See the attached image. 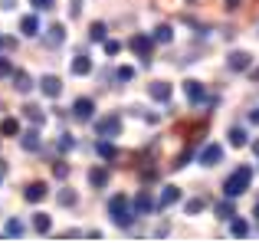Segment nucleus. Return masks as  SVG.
<instances>
[{"label": "nucleus", "instance_id": "24", "mask_svg": "<svg viewBox=\"0 0 259 243\" xmlns=\"http://www.w3.org/2000/svg\"><path fill=\"white\" fill-rule=\"evenodd\" d=\"M213 211H217V217H220V220H230V217H233V214H236V204H233V200H230V197H223L220 204L213 207Z\"/></svg>", "mask_w": 259, "mask_h": 243}, {"label": "nucleus", "instance_id": "21", "mask_svg": "<svg viewBox=\"0 0 259 243\" xmlns=\"http://www.w3.org/2000/svg\"><path fill=\"white\" fill-rule=\"evenodd\" d=\"M95 151H99V158H105V161H112V158H118V151H115V145H112V138H102V141H95Z\"/></svg>", "mask_w": 259, "mask_h": 243}, {"label": "nucleus", "instance_id": "27", "mask_svg": "<svg viewBox=\"0 0 259 243\" xmlns=\"http://www.w3.org/2000/svg\"><path fill=\"white\" fill-rule=\"evenodd\" d=\"M105 36H108V26L105 23H92V26H89V39H92V43H102Z\"/></svg>", "mask_w": 259, "mask_h": 243}, {"label": "nucleus", "instance_id": "41", "mask_svg": "<svg viewBox=\"0 0 259 243\" xmlns=\"http://www.w3.org/2000/svg\"><path fill=\"white\" fill-rule=\"evenodd\" d=\"M253 217L259 220V200H256V207H253Z\"/></svg>", "mask_w": 259, "mask_h": 243}, {"label": "nucleus", "instance_id": "3", "mask_svg": "<svg viewBox=\"0 0 259 243\" xmlns=\"http://www.w3.org/2000/svg\"><path fill=\"white\" fill-rule=\"evenodd\" d=\"M95 132H99V138H118V135H121V115L112 112V115L99 118V122H95Z\"/></svg>", "mask_w": 259, "mask_h": 243}, {"label": "nucleus", "instance_id": "42", "mask_svg": "<svg viewBox=\"0 0 259 243\" xmlns=\"http://www.w3.org/2000/svg\"><path fill=\"white\" fill-rule=\"evenodd\" d=\"M253 151H256V154H259V141H253Z\"/></svg>", "mask_w": 259, "mask_h": 243}, {"label": "nucleus", "instance_id": "33", "mask_svg": "<svg viewBox=\"0 0 259 243\" xmlns=\"http://www.w3.org/2000/svg\"><path fill=\"white\" fill-rule=\"evenodd\" d=\"M76 148V138L72 135H59V151H72Z\"/></svg>", "mask_w": 259, "mask_h": 243}, {"label": "nucleus", "instance_id": "34", "mask_svg": "<svg viewBox=\"0 0 259 243\" xmlns=\"http://www.w3.org/2000/svg\"><path fill=\"white\" fill-rule=\"evenodd\" d=\"M4 233H7V237H20V233H23V224H20V220H10Z\"/></svg>", "mask_w": 259, "mask_h": 243}, {"label": "nucleus", "instance_id": "11", "mask_svg": "<svg viewBox=\"0 0 259 243\" xmlns=\"http://www.w3.org/2000/svg\"><path fill=\"white\" fill-rule=\"evenodd\" d=\"M220 161H223V145L210 141V145H203V148H200V165L213 168V165H220Z\"/></svg>", "mask_w": 259, "mask_h": 243}, {"label": "nucleus", "instance_id": "28", "mask_svg": "<svg viewBox=\"0 0 259 243\" xmlns=\"http://www.w3.org/2000/svg\"><path fill=\"white\" fill-rule=\"evenodd\" d=\"M203 207H207V200H203V197H190L187 204H184V214H190V217H194V214H200Z\"/></svg>", "mask_w": 259, "mask_h": 243}, {"label": "nucleus", "instance_id": "4", "mask_svg": "<svg viewBox=\"0 0 259 243\" xmlns=\"http://www.w3.org/2000/svg\"><path fill=\"white\" fill-rule=\"evenodd\" d=\"M227 69L230 72H249L253 69V56H249L246 50H233L227 56Z\"/></svg>", "mask_w": 259, "mask_h": 243}, {"label": "nucleus", "instance_id": "8", "mask_svg": "<svg viewBox=\"0 0 259 243\" xmlns=\"http://www.w3.org/2000/svg\"><path fill=\"white\" fill-rule=\"evenodd\" d=\"M177 200H181V187L167 184V187H161L158 200H154V211H167V207H171V204H177Z\"/></svg>", "mask_w": 259, "mask_h": 243}, {"label": "nucleus", "instance_id": "6", "mask_svg": "<svg viewBox=\"0 0 259 243\" xmlns=\"http://www.w3.org/2000/svg\"><path fill=\"white\" fill-rule=\"evenodd\" d=\"M128 46H132V50H135V53H138V56L148 63V59H151V50H154V39L148 36V33H135V36L128 39Z\"/></svg>", "mask_w": 259, "mask_h": 243}, {"label": "nucleus", "instance_id": "25", "mask_svg": "<svg viewBox=\"0 0 259 243\" xmlns=\"http://www.w3.org/2000/svg\"><path fill=\"white\" fill-rule=\"evenodd\" d=\"M33 230H36V233H50L53 230L50 214H33Z\"/></svg>", "mask_w": 259, "mask_h": 243}, {"label": "nucleus", "instance_id": "18", "mask_svg": "<svg viewBox=\"0 0 259 243\" xmlns=\"http://www.w3.org/2000/svg\"><path fill=\"white\" fill-rule=\"evenodd\" d=\"M69 69H72V76H89V72H92V59H89L85 53H79V56L72 59Z\"/></svg>", "mask_w": 259, "mask_h": 243}, {"label": "nucleus", "instance_id": "29", "mask_svg": "<svg viewBox=\"0 0 259 243\" xmlns=\"http://www.w3.org/2000/svg\"><path fill=\"white\" fill-rule=\"evenodd\" d=\"M26 118H30L33 122V125H43V122H46V115H43V109H36V105H26Z\"/></svg>", "mask_w": 259, "mask_h": 243}, {"label": "nucleus", "instance_id": "15", "mask_svg": "<svg viewBox=\"0 0 259 243\" xmlns=\"http://www.w3.org/2000/svg\"><path fill=\"white\" fill-rule=\"evenodd\" d=\"M89 184H92L95 191H102V187L108 184V168L105 165H95L92 171H89Z\"/></svg>", "mask_w": 259, "mask_h": 243}, {"label": "nucleus", "instance_id": "23", "mask_svg": "<svg viewBox=\"0 0 259 243\" xmlns=\"http://www.w3.org/2000/svg\"><path fill=\"white\" fill-rule=\"evenodd\" d=\"M20 145H23L26 151H39V132H36V128H30V132H23V138H20Z\"/></svg>", "mask_w": 259, "mask_h": 243}, {"label": "nucleus", "instance_id": "44", "mask_svg": "<svg viewBox=\"0 0 259 243\" xmlns=\"http://www.w3.org/2000/svg\"><path fill=\"white\" fill-rule=\"evenodd\" d=\"M0 46H4V36H0Z\"/></svg>", "mask_w": 259, "mask_h": 243}, {"label": "nucleus", "instance_id": "7", "mask_svg": "<svg viewBox=\"0 0 259 243\" xmlns=\"http://www.w3.org/2000/svg\"><path fill=\"white\" fill-rule=\"evenodd\" d=\"M46 194H50L46 181H30V184L23 187V200L26 204H39V200H46Z\"/></svg>", "mask_w": 259, "mask_h": 243}, {"label": "nucleus", "instance_id": "5", "mask_svg": "<svg viewBox=\"0 0 259 243\" xmlns=\"http://www.w3.org/2000/svg\"><path fill=\"white\" fill-rule=\"evenodd\" d=\"M184 96L190 99L194 105H203V102H217V99L207 96V89H203V83H197V79H187L184 83Z\"/></svg>", "mask_w": 259, "mask_h": 243}, {"label": "nucleus", "instance_id": "1", "mask_svg": "<svg viewBox=\"0 0 259 243\" xmlns=\"http://www.w3.org/2000/svg\"><path fill=\"white\" fill-rule=\"evenodd\" d=\"M108 217L115 220V227L128 230V227L138 220V214H135V207H132V197H128V194H112V197H108Z\"/></svg>", "mask_w": 259, "mask_h": 243}, {"label": "nucleus", "instance_id": "2", "mask_svg": "<svg viewBox=\"0 0 259 243\" xmlns=\"http://www.w3.org/2000/svg\"><path fill=\"white\" fill-rule=\"evenodd\" d=\"M249 184H253V168H249V165H240L227 181H223V197H230V200L243 197V194L249 191Z\"/></svg>", "mask_w": 259, "mask_h": 243}, {"label": "nucleus", "instance_id": "20", "mask_svg": "<svg viewBox=\"0 0 259 243\" xmlns=\"http://www.w3.org/2000/svg\"><path fill=\"white\" fill-rule=\"evenodd\" d=\"M151 39H154V43H171V39H174V26H171V23H161V26H154Z\"/></svg>", "mask_w": 259, "mask_h": 243}, {"label": "nucleus", "instance_id": "38", "mask_svg": "<svg viewBox=\"0 0 259 243\" xmlns=\"http://www.w3.org/2000/svg\"><path fill=\"white\" fill-rule=\"evenodd\" d=\"M82 13V0H72V7H69V17H79Z\"/></svg>", "mask_w": 259, "mask_h": 243}, {"label": "nucleus", "instance_id": "16", "mask_svg": "<svg viewBox=\"0 0 259 243\" xmlns=\"http://www.w3.org/2000/svg\"><path fill=\"white\" fill-rule=\"evenodd\" d=\"M227 141L233 148H246L249 145V135H246V128H240V125H230V132H227Z\"/></svg>", "mask_w": 259, "mask_h": 243}, {"label": "nucleus", "instance_id": "26", "mask_svg": "<svg viewBox=\"0 0 259 243\" xmlns=\"http://www.w3.org/2000/svg\"><path fill=\"white\" fill-rule=\"evenodd\" d=\"M56 200H59V207H76V191H72V187H63V191L56 194Z\"/></svg>", "mask_w": 259, "mask_h": 243}, {"label": "nucleus", "instance_id": "40", "mask_svg": "<svg viewBox=\"0 0 259 243\" xmlns=\"http://www.w3.org/2000/svg\"><path fill=\"white\" fill-rule=\"evenodd\" d=\"M249 122H253V125H259V109H253V112H249Z\"/></svg>", "mask_w": 259, "mask_h": 243}, {"label": "nucleus", "instance_id": "10", "mask_svg": "<svg viewBox=\"0 0 259 243\" xmlns=\"http://www.w3.org/2000/svg\"><path fill=\"white\" fill-rule=\"evenodd\" d=\"M36 86H39V92H43L46 99H59V96H63V79H59V76H43Z\"/></svg>", "mask_w": 259, "mask_h": 243}, {"label": "nucleus", "instance_id": "31", "mask_svg": "<svg viewBox=\"0 0 259 243\" xmlns=\"http://www.w3.org/2000/svg\"><path fill=\"white\" fill-rule=\"evenodd\" d=\"M115 79H118V83H132V79H135V69H132V66H121V69L115 72Z\"/></svg>", "mask_w": 259, "mask_h": 243}, {"label": "nucleus", "instance_id": "32", "mask_svg": "<svg viewBox=\"0 0 259 243\" xmlns=\"http://www.w3.org/2000/svg\"><path fill=\"white\" fill-rule=\"evenodd\" d=\"M102 43H105V53H108V56H118V53H121V43H118V39H102Z\"/></svg>", "mask_w": 259, "mask_h": 243}, {"label": "nucleus", "instance_id": "19", "mask_svg": "<svg viewBox=\"0 0 259 243\" xmlns=\"http://www.w3.org/2000/svg\"><path fill=\"white\" fill-rule=\"evenodd\" d=\"M20 33H23V36H39V20L33 17V13H26V17L20 20Z\"/></svg>", "mask_w": 259, "mask_h": 243}, {"label": "nucleus", "instance_id": "36", "mask_svg": "<svg viewBox=\"0 0 259 243\" xmlns=\"http://www.w3.org/2000/svg\"><path fill=\"white\" fill-rule=\"evenodd\" d=\"M33 7H36V10H53V7H56V0H30Z\"/></svg>", "mask_w": 259, "mask_h": 243}, {"label": "nucleus", "instance_id": "30", "mask_svg": "<svg viewBox=\"0 0 259 243\" xmlns=\"http://www.w3.org/2000/svg\"><path fill=\"white\" fill-rule=\"evenodd\" d=\"M0 135H20V122H17V118H4V125H0Z\"/></svg>", "mask_w": 259, "mask_h": 243}, {"label": "nucleus", "instance_id": "12", "mask_svg": "<svg viewBox=\"0 0 259 243\" xmlns=\"http://www.w3.org/2000/svg\"><path fill=\"white\" fill-rule=\"evenodd\" d=\"M148 96H151L154 102L167 105V102H171V96H174V89H171V83H151V86H148Z\"/></svg>", "mask_w": 259, "mask_h": 243}, {"label": "nucleus", "instance_id": "35", "mask_svg": "<svg viewBox=\"0 0 259 243\" xmlns=\"http://www.w3.org/2000/svg\"><path fill=\"white\" fill-rule=\"evenodd\" d=\"M53 174H56V178H69V165H66V161H56V165H53Z\"/></svg>", "mask_w": 259, "mask_h": 243}, {"label": "nucleus", "instance_id": "22", "mask_svg": "<svg viewBox=\"0 0 259 243\" xmlns=\"http://www.w3.org/2000/svg\"><path fill=\"white\" fill-rule=\"evenodd\" d=\"M230 233H233V237H246V233H249V224L240 217V214H233V217H230Z\"/></svg>", "mask_w": 259, "mask_h": 243}, {"label": "nucleus", "instance_id": "17", "mask_svg": "<svg viewBox=\"0 0 259 243\" xmlns=\"http://www.w3.org/2000/svg\"><path fill=\"white\" fill-rule=\"evenodd\" d=\"M63 39H66V26L63 23H53L50 30H46V46L56 50V46H63Z\"/></svg>", "mask_w": 259, "mask_h": 243}, {"label": "nucleus", "instance_id": "14", "mask_svg": "<svg viewBox=\"0 0 259 243\" xmlns=\"http://www.w3.org/2000/svg\"><path fill=\"white\" fill-rule=\"evenodd\" d=\"M10 79H13V89L23 92V96L33 89V76H30V72H23V69H13V72H10Z\"/></svg>", "mask_w": 259, "mask_h": 243}, {"label": "nucleus", "instance_id": "9", "mask_svg": "<svg viewBox=\"0 0 259 243\" xmlns=\"http://www.w3.org/2000/svg\"><path fill=\"white\" fill-rule=\"evenodd\" d=\"M72 115H76L79 122H92V115H95V102L89 96H79L76 102H72Z\"/></svg>", "mask_w": 259, "mask_h": 243}, {"label": "nucleus", "instance_id": "13", "mask_svg": "<svg viewBox=\"0 0 259 243\" xmlns=\"http://www.w3.org/2000/svg\"><path fill=\"white\" fill-rule=\"evenodd\" d=\"M132 207H135L138 217H141V214H151L154 211V197L148 191H138V194H135V200H132Z\"/></svg>", "mask_w": 259, "mask_h": 243}, {"label": "nucleus", "instance_id": "37", "mask_svg": "<svg viewBox=\"0 0 259 243\" xmlns=\"http://www.w3.org/2000/svg\"><path fill=\"white\" fill-rule=\"evenodd\" d=\"M10 72H13V63L10 59H0V79H7Z\"/></svg>", "mask_w": 259, "mask_h": 243}, {"label": "nucleus", "instance_id": "43", "mask_svg": "<svg viewBox=\"0 0 259 243\" xmlns=\"http://www.w3.org/2000/svg\"><path fill=\"white\" fill-rule=\"evenodd\" d=\"M0 181H4V168H0Z\"/></svg>", "mask_w": 259, "mask_h": 243}, {"label": "nucleus", "instance_id": "39", "mask_svg": "<svg viewBox=\"0 0 259 243\" xmlns=\"http://www.w3.org/2000/svg\"><path fill=\"white\" fill-rule=\"evenodd\" d=\"M227 10L233 13V10H240V0H227Z\"/></svg>", "mask_w": 259, "mask_h": 243}]
</instances>
